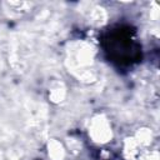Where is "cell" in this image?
<instances>
[{
  "mask_svg": "<svg viewBox=\"0 0 160 160\" xmlns=\"http://www.w3.org/2000/svg\"><path fill=\"white\" fill-rule=\"evenodd\" d=\"M94 129L95 130H92V134H94L95 139L98 141H106V139L110 135V130H109V126L106 125V122L104 120H100L95 124Z\"/></svg>",
  "mask_w": 160,
  "mask_h": 160,
  "instance_id": "cell-1",
  "label": "cell"
}]
</instances>
